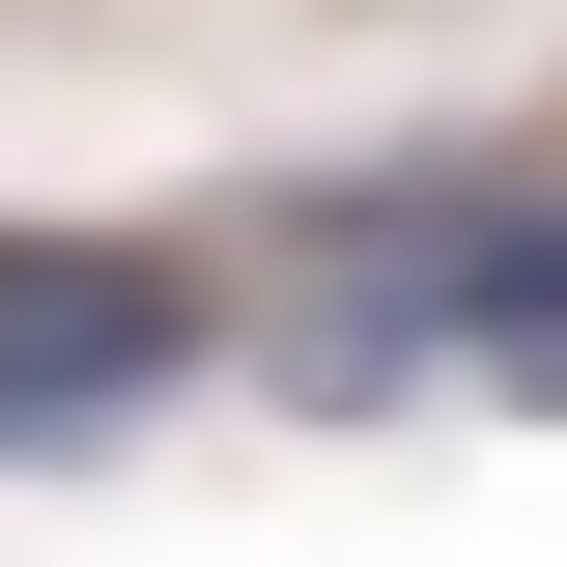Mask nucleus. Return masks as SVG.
Masks as SVG:
<instances>
[{"label":"nucleus","mask_w":567,"mask_h":567,"mask_svg":"<svg viewBox=\"0 0 567 567\" xmlns=\"http://www.w3.org/2000/svg\"><path fill=\"white\" fill-rule=\"evenodd\" d=\"M284 398H312V425H398V398H567V199H511V171L341 199Z\"/></svg>","instance_id":"1"},{"label":"nucleus","mask_w":567,"mask_h":567,"mask_svg":"<svg viewBox=\"0 0 567 567\" xmlns=\"http://www.w3.org/2000/svg\"><path fill=\"white\" fill-rule=\"evenodd\" d=\"M199 256H114V227H0V483L29 454H85V425H142V398H199Z\"/></svg>","instance_id":"2"}]
</instances>
